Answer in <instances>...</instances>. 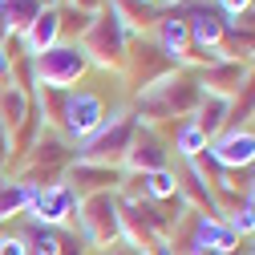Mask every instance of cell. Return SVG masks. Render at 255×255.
Masks as SVG:
<instances>
[{
	"mask_svg": "<svg viewBox=\"0 0 255 255\" xmlns=\"http://www.w3.org/2000/svg\"><path fill=\"white\" fill-rule=\"evenodd\" d=\"M251 239H255V235H251Z\"/></svg>",
	"mask_w": 255,
	"mask_h": 255,
	"instance_id": "obj_32",
	"label": "cell"
},
{
	"mask_svg": "<svg viewBox=\"0 0 255 255\" xmlns=\"http://www.w3.org/2000/svg\"><path fill=\"white\" fill-rule=\"evenodd\" d=\"M122 178H126L122 166H98V162H77V158H73L69 170H65V182L77 190V199H85V195H106V190L118 195Z\"/></svg>",
	"mask_w": 255,
	"mask_h": 255,
	"instance_id": "obj_10",
	"label": "cell"
},
{
	"mask_svg": "<svg viewBox=\"0 0 255 255\" xmlns=\"http://www.w3.org/2000/svg\"><path fill=\"white\" fill-rule=\"evenodd\" d=\"M207 154L215 158V162L223 170H247L255 162V130H247V126H231V130H223Z\"/></svg>",
	"mask_w": 255,
	"mask_h": 255,
	"instance_id": "obj_9",
	"label": "cell"
},
{
	"mask_svg": "<svg viewBox=\"0 0 255 255\" xmlns=\"http://www.w3.org/2000/svg\"><path fill=\"white\" fill-rule=\"evenodd\" d=\"M77 231H81V243L93 247V251H106L110 243L122 239V219H118V195L106 190V195H85L77 203Z\"/></svg>",
	"mask_w": 255,
	"mask_h": 255,
	"instance_id": "obj_4",
	"label": "cell"
},
{
	"mask_svg": "<svg viewBox=\"0 0 255 255\" xmlns=\"http://www.w3.org/2000/svg\"><path fill=\"white\" fill-rule=\"evenodd\" d=\"M138 134V118L134 110H118L110 114L98 130H93L81 150H77V162H98V166H122L126 154H130V142Z\"/></svg>",
	"mask_w": 255,
	"mask_h": 255,
	"instance_id": "obj_2",
	"label": "cell"
},
{
	"mask_svg": "<svg viewBox=\"0 0 255 255\" xmlns=\"http://www.w3.org/2000/svg\"><path fill=\"white\" fill-rule=\"evenodd\" d=\"M102 122H106V102L93 89H65V93H61L57 130L65 134L69 142H85Z\"/></svg>",
	"mask_w": 255,
	"mask_h": 255,
	"instance_id": "obj_6",
	"label": "cell"
},
{
	"mask_svg": "<svg viewBox=\"0 0 255 255\" xmlns=\"http://www.w3.org/2000/svg\"><path fill=\"white\" fill-rule=\"evenodd\" d=\"M85 69H89V57H85V49H81L77 41H73V45L57 41L53 49H45V53L33 57L37 85H45V89H73Z\"/></svg>",
	"mask_w": 255,
	"mask_h": 255,
	"instance_id": "obj_5",
	"label": "cell"
},
{
	"mask_svg": "<svg viewBox=\"0 0 255 255\" xmlns=\"http://www.w3.org/2000/svg\"><path fill=\"white\" fill-rule=\"evenodd\" d=\"M8 158H12V134L4 130V126H0V166H4Z\"/></svg>",
	"mask_w": 255,
	"mask_h": 255,
	"instance_id": "obj_24",
	"label": "cell"
},
{
	"mask_svg": "<svg viewBox=\"0 0 255 255\" xmlns=\"http://www.w3.org/2000/svg\"><path fill=\"white\" fill-rule=\"evenodd\" d=\"M102 255H146V251H138V247H130V243H126V239H118V243H110Z\"/></svg>",
	"mask_w": 255,
	"mask_h": 255,
	"instance_id": "obj_23",
	"label": "cell"
},
{
	"mask_svg": "<svg viewBox=\"0 0 255 255\" xmlns=\"http://www.w3.org/2000/svg\"><path fill=\"white\" fill-rule=\"evenodd\" d=\"M190 122L207 134V142H215L223 130H231V98L203 93V102H199V110H195V118H190Z\"/></svg>",
	"mask_w": 255,
	"mask_h": 255,
	"instance_id": "obj_13",
	"label": "cell"
},
{
	"mask_svg": "<svg viewBox=\"0 0 255 255\" xmlns=\"http://www.w3.org/2000/svg\"><path fill=\"white\" fill-rule=\"evenodd\" d=\"M199 102H203V81H199V69H174V73H166L162 81H154L150 89H142L138 93V110H134V118L142 122V126H162V122H170V118H195V110H199Z\"/></svg>",
	"mask_w": 255,
	"mask_h": 255,
	"instance_id": "obj_1",
	"label": "cell"
},
{
	"mask_svg": "<svg viewBox=\"0 0 255 255\" xmlns=\"http://www.w3.org/2000/svg\"><path fill=\"white\" fill-rule=\"evenodd\" d=\"M57 41H61V12H57V8H41V16L20 33V45H24L28 57H37V53L53 49Z\"/></svg>",
	"mask_w": 255,
	"mask_h": 255,
	"instance_id": "obj_12",
	"label": "cell"
},
{
	"mask_svg": "<svg viewBox=\"0 0 255 255\" xmlns=\"http://www.w3.org/2000/svg\"><path fill=\"white\" fill-rule=\"evenodd\" d=\"M251 4H255V0H219V12L223 16H243Z\"/></svg>",
	"mask_w": 255,
	"mask_h": 255,
	"instance_id": "obj_22",
	"label": "cell"
},
{
	"mask_svg": "<svg viewBox=\"0 0 255 255\" xmlns=\"http://www.w3.org/2000/svg\"><path fill=\"white\" fill-rule=\"evenodd\" d=\"M0 239H4V223H0Z\"/></svg>",
	"mask_w": 255,
	"mask_h": 255,
	"instance_id": "obj_30",
	"label": "cell"
},
{
	"mask_svg": "<svg viewBox=\"0 0 255 255\" xmlns=\"http://www.w3.org/2000/svg\"><path fill=\"white\" fill-rule=\"evenodd\" d=\"M41 8H61V0H37Z\"/></svg>",
	"mask_w": 255,
	"mask_h": 255,
	"instance_id": "obj_26",
	"label": "cell"
},
{
	"mask_svg": "<svg viewBox=\"0 0 255 255\" xmlns=\"http://www.w3.org/2000/svg\"><path fill=\"white\" fill-rule=\"evenodd\" d=\"M0 255H28V243L20 235H4L0 239Z\"/></svg>",
	"mask_w": 255,
	"mask_h": 255,
	"instance_id": "obj_21",
	"label": "cell"
},
{
	"mask_svg": "<svg viewBox=\"0 0 255 255\" xmlns=\"http://www.w3.org/2000/svg\"><path fill=\"white\" fill-rule=\"evenodd\" d=\"M37 16H41L37 0H0V24H4V33H16L20 37Z\"/></svg>",
	"mask_w": 255,
	"mask_h": 255,
	"instance_id": "obj_17",
	"label": "cell"
},
{
	"mask_svg": "<svg viewBox=\"0 0 255 255\" xmlns=\"http://www.w3.org/2000/svg\"><path fill=\"white\" fill-rule=\"evenodd\" d=\"M207 146H211V142H207V134H203V130H199V126L190 122V118L174 126V142H170V150L182 158V162H199Z\"/></svg>",
	"mask_w": 255,
	"mask_h": 255,
	"instance_id": "obj_16",
	"label": "cell"
},
{
	"mask_svg": "<svg viewBox=\"0 0 255 255\" xmlns=\"http://www.w3.org/2000/svg\"><path fill=\"white\" fill-rule=\"evenodd\" d=\"M20 239L28 243V255H65V239H69V231L49 227V223H28Z\"/></svg>",
	"mask_w": 255,
	"mask_h": 255,
	"instance_id": "obj_15",
	"label": "cell"
},
{
	"mask_svg": "<svg viewBox=\"0 0 255 255\" xmlns=\"http://www.w3.org/2000/svg\"><path fill=\"white\" fill-rule=\"evenodd\" d=\"M243 77H247V65H243V61H231V57H227V61H219V65L199 69L203 93H215V98H231V102H235V93H239Z\"/></svg>",
	"mask_w": 255,
	"mask_h": 255,
	"instance_id": "obj_11",
	"label": "cell"
},
{
	"mask_svg": "<svg viewBox=\"0 0 255 255\" xmlns=\"http://www.w3.org/2000/svg\"><path fill=\"white\" fill-rule=\"evenodd\" d=\"M126 45H130V37H126L122 16L114 12V4L93 12L89 28L81 33V49L89 57V65H102V69H118V73L126 69Z\"/></svg>",
	"mask_w": 255,
	"mask_h": 255,
	"instance_id": "obj_3",
	"label": "cell"
},
{
	"mask_svg": "<svg viewBox=\"0 0 255 255\" xmlns=\"http://www.w3.org/2000/svg\"><path fill=\"white\" fill-rule=\"evenodd\" d=\"M251 255H255V247H251Z\"/></svg>",
	"mask_w": 255,
	"mask_h": 255,
	"instance_id": "obj_31",
	"label": "cell"
},
{
	"mask_svg": "<svg viewBox=\"0 0 255 255\" xmlns=\"http://www.w3.org/2000/svg\"><path fill=\"white\" fill-rule=\"evenodd\" d=\"M4 182H8V178H4V170H0V186H4Z\"/></svg>",
	"mask_w": 255,
	"mask_h": 255,
	"instance_id": "obj_29",
	"label": "cell"
},
{
	"mask_svg": "<svg viewBox=\"0 0 255 255\" xmlns=\"http://www.w3.org/2000/svg\"><path fill=\"white\" fill-rule=\"evenodd\" d=\"M37 186H24V182H4L0 186V223L12 219V215H24L28 203H33Z\"/></svg>",
	"mask_w": 255,
	"mask_h": 255,
	"instance_id": "obj_18",
	"label": "cell"
},
{
	"mask_svg": "<svg viewBox=\"0 0 255 255\" xmlns=\"http://www.w3.org/2000/svg\"><path fill=\"white\" fill-rule=\"evenodd\" d=\"M150 255H174V251H170V243H158V247H154Z\"/></svg>",
	"mask_w": 255,
	"mask_h": 255,
	"instance_id": "obj_25",
	"label": "cell"
},
{
	"mask_svg": "<svg viewBox=\"0 0 255 255\" xmlns=\"http://www.w3.org/2000/svg\"><path fill=\"white\" fill-rule=\"evenodd\" d=\"M170 166V142L154 130V126H142L138 122V134L130 142V154H126L122 170L130 174H150V170H166Z\"/></svg>",
	"mask_w": 255,
	"mask_h": 255,
	"instance_id": "obj_8",
	"label": "cell"
},
{
	"mask_svg": "<svg viewBox=\"0 0 255 255\" xmlns=\"http://www.w3.org/2000/svg\"><path fill=\"white\" fill-rule=\"evenodd\" d=\"M255 118V65H247V77L231 102V126H247Z\"/></svg>",
	"mask_w": 255,
	"mask_h": 255,
	"instance_id": "obj_19",
	"label": "cell"
},
{
	"mask_svg": "<svg viewBox=\"0 0 255 255\" xmlns=\"http://www.w3.org/2000/svg\"><path fill=\"white\" fill-rule=\"evenodd\" d=\"M146 199L150 203H170L178 199V174L166 166V170H150L146 174Z\"/></svg>",
	"mask_w": 255,
	"mask_h": 255,
	"instance_id": "obj_20",
	"label": "cell"
},
{
	"mask_svg": "<svg viewBox=\"0 0 255 255\" xmlns=\"http://www.w3.org/2000/svg\"><path fill=\"white\" fill-rule=\"evenodd\" d=\"M138 4H158V0H138Z\"/></svg>",
	"mask_w": 255,
	"mask_h": 255,
	"instance_id": "obj_28",
	"label": "cell"
},
{
	"mask_svg": "<svg viewBox=\"0 0 255 255\" xmlns=\"http://www.w3.org/2000/svg\"><path fill=\"white\" fill-rule=\"evenodd\" d=\"M33 114V93H24L20 85H0V126H4L8 134H16L20 126H24V118Z\"/></svg>",
	"mask_w": 255,
	"mask_h": 255,
	"instance_id": "obj_14",
	"label": "cell"
},
{
	"mask_svg": "<svg viewBox=\"0 0 255 255\" xmlns=\"http://www.w3.org/2000/svg\"><path fill=\"white\" fill-rule=\"evenodd\" d=\"M190 255H219V251H190Z\"/></svg>",
	"mask_w": 255,
	"mask_h": 255,
	"instance_id": "obj_27",
	"label": "cell"
},
{
	"mask_svg": "<svg viewBox=\"0 0 255 255\" xmlns=\"http://www.w3.org/2000/svg\"><path fill=\"white\" fill-rule=\"evenodd\" d=\"M77 190L61 178V182H49V186H37V195L33 203H28V219L33 223H49V227H61V223H69L77 215Z\"/></svg>",
	"mask_w": 255,
	"mask_h": 255,
	"instance_id": "obj_7",
	"label": "cell"
}]
</instances>
